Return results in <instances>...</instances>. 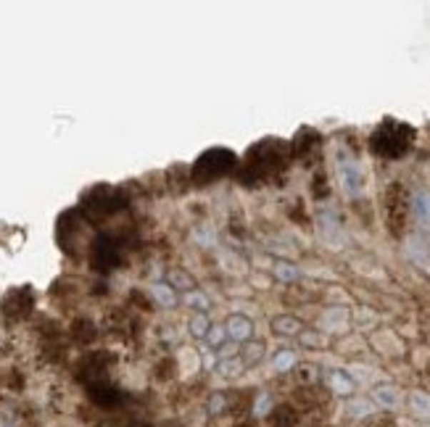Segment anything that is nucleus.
<instances>
[{"mask_svg": "<svg viewBox=\"0 0 430 427\" xmlns=\"http://www.w3.org/2000/svg\"><path fill=\"white\" fill-rule=\"evenodd\" d=\"M338 172H341V182H344L346 192H351L354 195V192L361 190V169L356 161H341Z\"/></svg>", "mask_w": 430, "mask_h": 427, "instance_id": "obj_1", "label": "nucleus"}, {"mask_svg": "<svg viewBox=\"0 0 430 427\" xmlns=\"http://www.w3.org/2000/svg\"><path fill=\"white\" fill-rule=\"evenodd\" d=\"M372 398H375L383 409H396V406H399V391H396L394 385H378V388L372 391Z\"/></svg>", "mask_w": 430, "mask_h": 427, "instance_id": "obj_2", "label": "nucleus"}, {"mask_svg": "<svg viewBox=\"0 0 430 427\" xmlns=\"http://www.w3.org/2000/svg\"><path fill=\"white\" fill-rule=\"evenodd\" d=\"M414 217L420 219L422 225H430V195L425 190H417L414 192Z\"/></svg>", "mask_w": 430, "mask_h": 427, "instance_id": "obj_3", "label": "nucleus"}, {"mask_svg": "<svg viewBox=\"0 0 430 427\" xmlns=\"http://www.w3.org/2000/svg\"><path fill=\"white\" fill-rule=\"evenodd\" d=\"M409 403H412V411L417 414V417L430 419V396L428 393H412Z\"/></svg>", "mask_w": 430, "mask_h": 427, "instance_id": "obj_4", "label": "nucleus"}, {"mask_svg": "<svg viewBox=\"0 0 430 427\" xmlns=\"http://www.w3.org/2000/svg\"><path fill=\"white\" fill-rule=\"evenodd\" d=\"M330 388H333L336 393H341V396H349V393H354L351 377H346L344 372H333V375H330Z\"/></svg>", "mask_w": 430, "mask_h": 427, "instance_id": "obj_5", "label": "nucleus"}, {"mask_svg": "<svg viewBox=\"0 0 430 427\" xmlns=\"http://www.w3.org/2000/svg\"><path fill=\"white\" fill-rule=\"evenodd\" d=\"M227 327H230V335H233L235 340H243V338H249L251 335V322H246V319H241V317H233Z\"/></svg>", "mask_w": 430, "mask_h": 427, "instance_id": "obj_6", "label": "nucleus"}, {"mask_svg": "<svg viewBox=\"0 0 430 427\" xmlns=\"http://www.w3.org/2000/svg\"><path fill=\"white\" fill-rule=\"evenodd\" d=\"M154 296L159 304L164 306H174V293L169 290V285H154Z\"/></svg>", "mask_w": 430, "mask_h": 427, "instance_id": "obj_7", "label": "nucleus"}, {"mask_svg": "<svg viewBox=\"0 0 430 427\" xmlns=\"http://www.w3.org/2000/svg\"><path fill=\"white\" fill-rule=\"evenodd\" d=\"M293 364H296V354H293V351H283V354H277L275 356L277 372H285V369H291Z\"/></svg>", "mask_w": 430, "mask_h": 427, "instance_id": "obj_8", "label": "nucleus"}, {"mask_svg": "<svg viewBox=\"0 0 430 427\" xmlns=\"http://www.w3.org/2000/svg\"><path fill=\"white\" fill-rule=\"evenodd\" d=\"M349 414H351V417H367V414H372V403L351 401V403H349Z\"/></svg>", "mask_w": 430, "mask_h": 427, "instance_id": "obj_9", "label": "nucleus"}, {"mask_svg": "<svg viewBox=\"0 0 430 427\" xmlns=\"http://www.w3.org/2000/svg\"><path fill=\"white\" fill-rule=\"evenodd\" d=\"M275 274L280 279H296V277H299L296 267H291V264H275Z\"/></svg>", "mask_w": 430, "mask_h": 427, "instance_id": "obj_10", "label": "nucleus"}, {"mask_svg": "<svg viewBox=\"0 0 430 427\" xmlns=\"http://www.w3.org/2000/svg\"><path fill=\"white\" fill-rule=\"evenodd\" d=\"M214 332H209V343L211 346H216V343H222V338H224V330L222 327H211Z\"/></svg>", "mask_w": 430, "mask_h": 427, "instance_id": "obj_11", "label": "nucleus"}, {"mask_svg": "<svg viewBox=\"0 0 430 427\" xmlns=\"http://www.w3.org/2000/svg\"><path fill=\"white\" fill-rule=\"evenodd\" d=\"M267 409H269V396H261L256 403V414H264Z\"/></svg>", "mask_w": 430, "mask_h": 427, "instance_id": "obj_12", "label": "nucleus"}, {"mask_svg": "<svg viewBox=\"0 0 430 427\" xmlns=\"http://www.w3.org/2000/svg\"><path fill=\"white\" fill-rule=\"evenodd\" d=\"M422 427H430V425H422Z\"/></svg>", "mask_w": 430, "mask_h": 427, "instance_id": "obj_13", "label": "nucleus"}]
</instances>
